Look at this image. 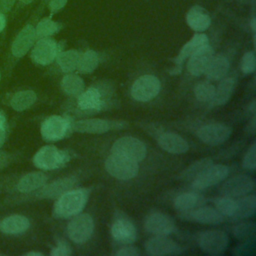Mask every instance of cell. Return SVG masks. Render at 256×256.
Listing matches in <instances>:
<instances>
[{
    "mask_svg": "<svg viewBox=\"0 0 256 256\" xmlns=\"http://www.w3.org/2000/svg\"><path fill=\"white\" fill-rule=\"evenodd\" d=\"M89 197L86 188L71 189L60 195L53 207V215L56 218H69L79 214L85 207Z\"/></svg>",
    "mask_w": 256,
    "mask_h": 256,
    "instance_id": "obj_1",
    "label": "cell"
},
{
    "mask_svg": "<svg viewBox=\"0 0 256 256\" xmlns=\"http://www.w3.org/2000/svg\"><path fill=\"white\" fill-rule=\"evenodd\" d=\"M254 249V240L250 241H244L243 244L236 247V250L234 251V254L236 255H242V254H250L249 250Z\"/></svg>",
    "mask_w": 256,
    "mask_h": 256,
    "instance_id": "obj_44",
    "label": "cell"
},
{
    "mask_svg": "<svg viewBox=\"0 0 256 256\" xmlns=\"http://www.w3.org/2000/svg\"><path fill=\"white\" fill-rule=\"evenodd\" d=\"M66 2H67V0H51L49 3V8L52 13L58 12L65 6Z\"/></svg>",
    "mask_w": 256,
    "mask_h": 256,
    "instance_id": "obj_45",
    "label": "cell"
},
{
    "mask_svg": "<svg viewBox=\"0 0 256 256\" xmlns=\"http://www.w3.org/2000/svg\"><path fill=\"white\" fill-rule=\"evenodd\" d=\"M146 252L150 255L165 256V255H180L183 253L182 247L166 236L156 235L150 238L145 243Z\"/></svg>",
    "mask_w": 256,
    "mask_h": 256,
    "instance_id": "obj_12",
    "label": "cell"
},
{
    "mask_svg": "<svg viewBox=\"0 0 256 256\" xmlns=\"http://www.w3.org/2000/svg\"><path fill=\"white\" fill-rule=\"evenodd\" d=\"M213 56L214 51L208 44L200 47L189 57L187 63L188 72L193 76L202 75Z\"/></svg>",
    "mask_w": 256,
    "mask_h": 256,
    "instance_id": "obj_16",
    "label": "cell"
},
{
    "mask_svg": "<svg viewBox=\"0 0 256 256\" xmlns=\"http://www.w3.org/2000/svg\"><path fill=\"white\" fill-rule=\"evenodd\" d=\"M94 230V221L89 214H77L68 223L67 233L74 243L82 244L90 239Z\"/></svg>",
    "mask_w": 256,
    "mask_h": 256,
    "instance_id": "obj_5",
    "label": "cell"
},
{
    "mask_svg": "<svg viewBox=\"0 0 256 256\" xmlns=\"http://www.w3.org/2000/svg\"><path fill=\"white\" fill-rule=\"evenodd\" d=\"M47 181V177L42 172H31L24 175L17 184L18 191L22 193L31 192L41 188Z\"/></svg>",
    "mask_w": 256,
    "mask_h": 256,
    "instance_id": "obj_28",
    "label": "cell"
},
{
    "mask_svg": "<svg viewBox=\"0 0 256 256\" xmlns=\"http://www.w3.org/2000/svg\"><path fill=\"white\" fill-rule=\"evenodd\" d=\"M106 171L119 180H129L137 176L139 171L138 162L125 156L111 153L105 161Z\"/></svg>",
    "mask_w": 256,
    "mask_h": 256,
    "instance_id": "obj_2",
    "label": "cell"
},
{
    "mask_svg": "<svg viewBox=\"0 0 256 256\" xmlns=\"http://www.w3.org/2000/svg\"><path fill=\"white\" fill-rule=\"evenodd\" d=\"M255 232H256V228L253 222L239 223L233 227L234 236L241 241L254 240Z\"/></svg>",
    "mask_w": 256,
    "mask_h": 256,
    "instance_id": "obj_36",
    "label": "cell"
},
{
    "mask_svg": "<svg viewBox=\"0 0 256 256\" xmlns=\"http://www.w3.org/2000/svg\"><path fill=\"white\" fill-rule=\"evenodd\" d=\"M98 55L93 50H87L79 56L77 70L83 74L92 73L98 66Z\"/></svg>",
    "mask_w": 256,
    "mask_h": 256,
    "instance_id": "obj_34",
    "label": "cell"
},
{
    "mask_svg": "<svg viewBox=\"0 0 256 256\" xmlns=\"http://www.w3.org/2000/svg\"><path fill=\"white\" fill-rule=\"evenodd\" d=\"M4 125H5V116L0 109V129L4 128Z\"/></svg>",
    "mask_w": 256,
    "mask_h": 256,
    "instance_id": "obj_51",
    "label": "cell"
},
{
    "mask_svg": "<svg viewBox=\"0 0 256 256\" xmlns=\"http://www.w3.org/2000/svg\"><path fill=\"white\" fill-rule=\"evenodd\" d=\"M30 226L27 217L23 215H10L0 222V230L5 234H20L25 232Z\"/></svg>",
    "mask_w": 256,
    "mask_h": 256,
    "instance_id": "obj_24",
    "label": "cell"
},
{
    "mask_svg": "<svg viewBox=\"0 0 256 256\" xmlns=\"http://www.w3.org/2000/svg\"><path fill=\"white\" fill-rule=\"evenodd\" d=\"M158 145L171 154H183L189 149L188 142L180 135L172 132L160 134L158 137Z\"/></svg>",
    "mask_w": 256,
    "mask_h": 256,
    "instance_id": "obj_20",
    "label": "cell"
},
{
    "mask_svg": "<svg viewBox=\"0 0 256 256\" xmlns=\"http://www.w3.org/2000/svg\"><path fill=\"white\" fill-rule=\"evenodd\" d=\"M25 255H27V256H42V253L35 252V251H30V252H27Z\"/></svg>",
    "mask_w": 256,
    "mask_h": 256,
    "instance_id": "obj_52",
    "label": "cell"
},
{
    "mask_svg": "<svg viewBox=\"0 0 256 256\" xmlns=\"http://www.w3.org/2000/svg\"><path fill=\"white\" fill-rule=\"evenodd\" d=\"M72 253L70 246L66 242H59L57 246H55L51 252V256H68Z\"/></svg>",
    "mask_w": 256,
    "mask_h": 256,
    "instance_id": "obj_42",
    "label": "cell"
},
{
    "mask_svg": "<svg viewBox=\"0 0 256 256\" xmlns=\"http://www.w3.org/2000/svg\"><path fill=\"white\" fill-rule=\"evenodd\" d=\"M215 86L208 81L199 82L194 88V94L197 100L201 102H210L214 96Z\"/></svg>",
    "mask_w": 256,
    "mask_h": 256,
    "instance_id": "obj_37",
    "label": "cell"
},
{
    "mask_svg": "<svg viewBox=\"0 0 256 256\" xmlns=\"http://www.w3.org/2000/svg\"><path fill=\"white\" fill-rule=\"evenodd\" d=\"M187 24L196 32L205 31L211 24V19L206 10L200 6H193L186 15Z\"/></svg>",
    "mask_w": 256,
    "mask_h": 256,
    "instance_id": "obj_23",
    "label": "cell"
},
{
    "mask_svg": "<svg viewBox=\"0 0 256 256\" xmlns=\"http://www.w3.org/2000/svg\"><path fill=\"white\" fill-rule=\"evenodd\" d=\"M204 204V198L197 193H183L174 199V207L179 211H188Z\"/></svg>",
    "mask_w": 256,
    "mask_h": 256,
    "instance_id": "obj_29",
    "label": "cell"
},
{
    "mask_svg": "<svg viewBox=\"0 0 256 256\" xmlns=\"http://www.w3.org/2000/svg\"><path fill=\"white\" fill-rule=\"evenodd\" d=\"M78 106L82 110H99L102 106V95L97 88L91 87L78 95Z\"/></svg>",
    "mask_w": 256,
    "mask_h": 256,
    "instance_id": "obj_27",
    "label": "cell"
},
{
    "mask_svg": "<svg viewBox=\"0 0 256 256\" xmlns=\"http://www.w3.org/2000/svg\"><path fill=\"white\" fill-rule=\"evenodd\" d=\"M112 237L121 242L130 244L137 238V230L134 224L126 216H116L111 225Z\"/></svg>",
    "mask_w": 256,
    "mask_h": 256,
    "instance_id": "obj_15",
    "label": "cell"
},
{
    "mask_svg": "<svg viewBox=\"0 0 256 256\" xmlns=\"http://www.w3.org/2000/svg\"><path fill=\"white\" fill-rule=\"evenodd\" d=\"M69 160L67 152L59 150L53 145H46L40 148L33 157V163L37 168L43 170L57 169Z\"/></svg>",
    "mask_w": 256,
    "mask_h": 256,
    "instance_id": "obj_3",
    "label": "cell"
},
{
    "mask_svg": "<svg viewBox=\"0 0 256 256\" xmlns=\"http://www.w3.org/2000/svg\"><path fill=\"white\" fill-rule=\"evenodd\" d=\"M256 66V60L253 52H246L241 60V70L244 74H250L254 72Z\"/></svg>",
    "mask_w": 256,
    "mask_h": 256,
    "instance_id": "obj_41",
    "label": "cell"
},
{
    "mask_svg": "<svg viewBox=\"0 0 256 256\" xmlns=\"http://www.w3.org/2000/svg\"><path fill=\"white\" fill-rule=\"evenodd\" d=\"M208 44V38L205 34L197 33L195 34L180 50L179 55L175 59V68L172 71L174 74H178L181 71V65L184 60L189 58L196 50H198L200 47Z\"/></svg>",
    "mask_w": 256,
    "mask_h": 256,
    "instance_id": "obj_21",
    "label": "cell"
},
{
    "mask_svg": "<svg viewBox=\"0 0 256 256\" xmlns=\"http://www.w3.org/2000/svg\"><path fill=\"white\" fill-rule=\"evenodd\" d=\"M229 174V168L225 165L212 164L192 180V187L197 190L206 189L222 182Z\"/></svg>",
    "mask_w": 256,
    "mask_h": 256,
    "instance_id": "obj_10",
    "label": "cell"
},
{
    "mask_svg": "<svg viewBox=\"0 0 256 256\" xmlns=\"http://www.w3.org/2000/svg\"><path fill=\"white\" fill-rule=\"evenodd\" d=\"M79 52L76 50H67L63 52H59L56 56L57 63L60 67V69L65 72H73L75 69H77V64L79 60Z\"/></svg>",
    "mask_w": 256,
    "mask_h": 256,
    "instance_id": "obj_32",
    "label": "cell"
},
{
    "mask_svg": "<svg viewBox=\"0 0 256 256\" xmlns=\"http://www.w3.org/2000/svg\"><path fill=\"white\" fill-rule=\"evenodd\" d=\"M251 26H252V30H253V32H255V19H253V20H252Z\"/></svg>",
    "mask_w": 256,
    "mask_h": 256,
    "instance_id": "obj_53",
    "label": "cell"
},
{
    "mask_svg": "<svg viewBox=\"0 0 256 256\" xmlns=\"http://www.w3.org/2000/svg\"><path fill=\"white\" fill-rule=\"evenodd\" d=\"M59 29H60V26L58 23L52 21L49 18H44L37 24L35 33H36V36L43 38V37H48L54 33H57Z\"/></svg>",
    "mask_w": 256,
    "mask_h": 256,
    "instance_id": "obj_39",
    "label": "cell"
},
{
    "mask_svg": "<svg viewBox=\"0 0 256 256\" xmlns=\"http://www.w3.org/2000/svg\"><path fill=\"white\" fill-rule=\"evenodd\" d=\"M212 164H213V161L210 158H203V159L197 160L182 172L181 178L187 181H192L197 175H199L202 171H204L206 168H208Z\"/></svg>",
    "mask_w": 256,
    "mask_h": 256,
    "instance_id": "obj_35",
    "label": "cell"
},
{
    "mask_svg": "<svg viewBox=\"0 0 256 256\" xmlns=\"http://www.w3.org/2000/svg\"><path fill=\"white\" fill-rule=\"evenodd\" d=\"M254 180L247 175H236L224 182L222 192L225 196L239 198L249 194L254 189Z\"/></svg>",
    "mask_w": 256,
    "mask_h": 256,
    "instance_id": "obj_14",
    "label": "cell"
},
{
    "mask_svg": "<svg viewBox=\"0 0 256 256\" xmlns=\"http://www.w3.org/2000/svg\"><path fill=\"white\" fill-rule=\"evenodd\" d=\"M114 255L116 256H138L140 255V251L136 247L132 246H127V247H122L118 249Z\"/></svg>",
    "mask_w": 256,
    "mask_h": 256,
    "instance_id": "obj_43",
    "label": "cell"
},
{
    "mask_svg": "<svg viewBox=\"0 0 256 256\" xmlns=\"http://www.w3.org/2000/svg\"><path fill=\"white\" fill-rule=\"evenodd\" d=\"M3 160H4V158H2V157L0 156V166H1L2 163H3Z\"/></svg>",
    "mask_w": 256,
    "mask_h": 256,
    "instance_id": "obj_55",
    "label": "cell"
},
{
    "mask_svg": "<svg viewBox=\"0 0 256 256\" xmlns=\"http://www.w3.org/2000/svg\"><path fill=\"white\" fill-rule=\"evenodd\" d=\"M71 122L66 118L53 115L44 120L41 125V135L44 140L54 142L64 138L72 130Z\"/></svg>",
    "mask_w": 256,
    "mask_h": 256,
    "instance_id": "obj_8",
    "label": "cell"
},
{
    "mask_svg": "<svg viewBox=\"0 0 256 256\" xmlns=\"http://www.w3.org/2000/svg\"><path fill=\"white\" fill-rule=\"evenodd\" d=\"M145 228L151 234L167 236L174 230V222L168 215L156 212L146 218Z\"/></svg>",
    "mask_w": 256,
    "mask_h": 256,
    "instance_id": "obj_18",
    "label": "cell"
},
{
    "mask_svg": "<svg viewBox=\"0 0 256 256\" xmlns=\"http://www.w3.org/2000/svg\"><path fill=\"white\" fill-rule=\"evenodd\" d=\"M22 3H24V4H29V3H31L33 0H20Z\"/></svg>",
    "mask_w": 256,
    "mask_h": 256,
    "instance_id": "obj_54",
    "label": "cell"
},
{
    "mask_svg": "<svg viewBox=\"0 0 256 256\" xmlns=\"http://www.w3.org/2000/svg\"><path fill=\"white\" fill-rule=\"evenodd\" d=\"M256 102H255V100H253L251 103H250V105H249V110H250V112L253 114V116H255V112H256V104H255Z\"/></svg>",
    "mask_w": 256,
    "mask_h": 256,
    "instance_id": "obj_49",
    "label": "cell"
},
{
    "mask_svg": "<svg viewBox=\"0 0 256 256\" xmlns=\"http://www.w3.org/2000/svg\"><path fill=\"white\" fill-rule=\"evenodd\" d=\"M243 167L247 170L256 169V143L253 142L243 158Z\"/></svg>",
    "mask_w": 256,
    "mask_h": 256,
    "instance_id": "obj_40",
    "label": "cell"
},
{
    "mask_svg": "<svg viewBox=\"0 0 256 256\" xmlns=\"http://www.w3.org/2000/svg\"><path fill=\"white\" fill-rule=\"evenodd\" d=\"M256 210V197L254 194H247L236 200V210L233 215L235 218H248L254 215Z\"/></svg>",
    "mask_w": 256,
    "mask_h": 256,
    "instance_id": "obj_30",
    "label": "cell"
},
{
    "mask_svg": "<svg viewBox=\"0 0 256 256\" xmlns=\"http://www.w3.org/2000/svg\"><path fill=\"white\" fill-rule=\"evenodd\" d=\"M229 244L227 234L220 230H209L203 232L199 237V246L203 252L217 256L222 254Z\"/></svg>",
    "mask_w": 256,
    "mask_h": 256,
    "instance_id": "obj_9",
    "label": "cell"
},
{
    "mask_svg": "<svg viewBox=\"0 0 256 256\" xmlns=\"http://www.w3.org/2000/svg\"><path fill=\"white\" fill-rule=\"evenodd\" d=\"M236 86V80L232 77L222 78L221 82L215 88L214 96L210 101L214 106H220L226 104L231 98Z\"/></svg>",
    "mask_w": 256,
    "mask_h": 256,
    "instance_id": "obj_25",
    "label": "cell"
},
{
    "mask_svg": "<svg viewBox=\"0 0 256 256\" xmlns=\"http://www.w3.org/2000/svg\"><path fill=\"white\" fill-rule=\"evenodd\" d=\"M255 116H253V118L251 119V121H250V123L248 124V130L250 131V132H252V133H254L255 132V128H256V124H255Z\"/></svg>",
    "mask_w": 256,
    "mask_h": 256,
    "instance_id": "obj_47",
    "label": "cell"
},
{
    "mask_svg": "<svg viewBox=\"0 0 256 256\" xmlns=\"http://www.w3.org/2000/svg\"><path fill=\"white\" fill-rule=\"evenodd\" d=\"M76 183L74 177H65L51 182L50 184L43 185L39 192V196L43 198H58L60 195L73 188Z\"/></svg>",
    "mask_w": 256,
    "mask_h": 256,
    "instance_id": "obj_22",
    "label": "cell"
},
{
    "mask_svg": "<svg viewBox=\"0 0 256 256\" xmlns=\"http://www.w3.org/2000/svg\"><path fill=\"white\" fill-rule=\"evenodd\" d=\"M61 88L69 96H78L84 90V82L75 74H67L61 81Z\"/></svg>",
    "mask_w": 256,
    "mask_h": 256,
    "instance_id": "obj_33",
    "label": "cell"
},
{
    "mask_svg": "<svg viewBox=\"0 0 256 256\" xmlns=\"http://www.w3.org/2000/svg\"><path fill=\"white\" fill-rule=\"evenodd\" d=\"M58 53V44L51 38L43 37L35 44L31 57L33 61L39 65H48L56 58Z\"/></svg>",
    "mask_w": 256,
    "mask_h": 256,
    "instance_id": "obj_13",
    "label": "cell"
},
{
    "mask_svg": "<svg viewBox=\"0 0 256 256\" xmlns=\"http://www.w3.org/2000/svg\"><path fill=\"white\" fill-rule=\"evenodd\" d=\"M37 99L36 93L32 90H24L17 92L11 99V107L16 111H23L31 107Z\"/></svg>",
    "mask_w": 256,
    "mask_h": 256,
    "instance_id": "obj_31",
    "label": "cell"
},
{
    "mask_svg": "<svg viewBox=\"0 0 256 256\" xmlns=\"http://www.w3.org/2000/svg\"><path fill=\"white\" fill-rule=\"evenodd\" d=\"M4 141H5V129L2 128L0 129V147L3 145Z\"/></svg>",
    "mask_w": 256,
    "mask_h": 256,
    "instance_id": "obj_50",
    "label": "cell"
},
{
    "mask_svg": "<svg viewBox=\"0 0 256 256\" xmlns=\"http://www.w3.org/2000/svg\"><path fill=\"white\" fill-rule=\"evenodd\" d=\"M160 88V81L157 77L143 75L134 81L131 87V96L136 101L147 102L157 96Z\"/></svg>",
    "mask_w": 256,
    "mask_h": 256,
    "instance_id": "obj_6",
    "label": "cell"
},
{
    "mask_svg": "<svg viewBox=\"0 0 256 256\" xmlns=\"http://www.w3.org/2000/svg\"><path fill=\"white\" fill-rule=\"evenodd\" d=\"M6 26V18L2 12H0V32L5 28Z\"/></svg>",
    "mask_w": 256,
    "mask_h": 256,
    "instance_id": "obj_48",
    "label": "cell"
},
{
    "mask_svg": "<svg viewBox=\"0 0 256 256\" xmlns=\"http://www.w3.org/2000/svg\"><path fill=\"white\" fill-rule=\"evenodd\" d=\"M14 3L15 0H0V12H8Z\"/></svg>",
    "mask_w": 256,
    "mask_h": 256,
    "instance_id": "obj_46",
    "label": "cell"
},
{
    "mask_svg": "<svg viewBox=\"0 0 256 256\" xmlns=\"http://www.w3.org/2000/svg\"><path fill=\"white\" fill-rule=\"evenodd\" d=\"M231 135V128L222 123H211L200 127L197 131L198 138L211 146L225 142Z\"/></svg>",
    "mask_w": 256,
    "mask_h": 256,
    "instance_id": "obj_11",
    "label": "cell"
},
{
    "mask_svg": "<svg viewBox=\"0 0 256 256\" xmlns=\"http://www.w3.org/2000/svg\"><path fill=\"white\" fill-rule=\"evenodd\" d=\"M111 152L140 162L146 157L147 150L145 144L139 139L132 136H124L113 143Z\"/></svg>",
    "mask_w": 256,
    "mask_h": 256,
    "instance_id": "obj_4",
    "label": "cell"
},
{
    "mask_svg": "<svg viewBox=\"0 0 256 256\" xmlns=\"http://www.w3.org/2000/svg\"><path fill=\"white\" fill-rule=\"evenodd\" d=\"M35 37V28L32 25H26L25 27H23L12 43V54L18 58L23 57L33 45Z\"/></svg>",
    "mask_w": 256,
    "mask_h": 256,
    "instance_id": "obj_19",
    "label": "cell"
},
{
    "mask_svg": "<svg viewBox=\"0 0 256 256\" xmlns=\"http://www.w3.org/2000/svg\"><path fill=\"white\" fill-rule=\"evenodd\" d=\"M182 215L185 219H189L201 224L216 225L223 222V215L220 214L215 208L208 206H199L196 209L188 211H182Z\"/></svg>",
    "mask_w": 256,
    "mask_h": 256,
    "instance_id": "obj_17",
    "label": "cell"
},
{
    "mask_svg": "<svg viewBox=\"0 0 256 256\" xmlns=\"http://www.w3.org/2000/svg\"><path fill=\"white\" fill-rule=\"evenodd\" d=\"M228 70L229 61L227 60V58L223 55H216L212 57L204 73L206 74V77L209 80L216 81L224 78Z\"/></svg>",
    "mask_w": 256,
    "mask_h": 256,
    "instance_id": "obj_26",
    "label": "cell"
},
{
    "mask_svg": "<svg viewBox=\"0 0 256 256\" xmlns=\"http://www.w3.org/2000/svg\"><path fill=\"white\" fill-rule=\"evenodd\" d=\"M127 125L125 121L106 120V119H85L74 122L71 127L72 130L81 133L102 134L113 129H122Z\"/></svg>",
    "mask_w": 256,
    "mask_h": 256,
    "instance_id": "obj_7",
    "label": "cell"
},
{
    "mask_svg": "<svg viewBox=\"0 0 256 256\" xmlns=\"http://www.w3.org/2000/svg\"><path fill=\"white\" fill-rule=\"evenodd\" d=\"M0 80H1V73H0Z\"/></svg>",
    "mask_w": 256,
    "mask_h": 256,
    "instance_id": "obj_56",
    "label": "cell"
},
{
    "mask_svg": "<svg viewBox=\"0 0 256 256\" xmlns=\"http://www.w3.org/2000/svg\"><path fill=\"white\" fill-rule=\"evenodd\" d=\"M215 209L223 216L233 217L236 210V200L224 195L223 197L216 199Z\"/></svg>",
    "mask_w": 256,
    "mask_h": 256,
    "instance_id": "obj_38",
    "label": "cell"
}]
</instances>
